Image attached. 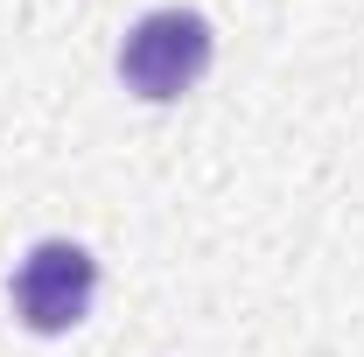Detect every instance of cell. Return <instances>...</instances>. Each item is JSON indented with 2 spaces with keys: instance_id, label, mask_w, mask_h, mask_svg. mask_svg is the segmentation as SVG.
<instances>
[{
  "instance_id": "obj_2",
  "label": "cell",
  "mask_w": 364,
  "mask_h": 357,
  "mask_svg": "<svg viewBox=\"0 0 364 357\" xmlns=\"http://www.w3.org/2000/svg\"><path fill=\"white\" fill-rule=\"evenodd\" d=\"M91 294H98V260H91L77 238H43L28 245V260L14 267V322L36 329V336H63L91 315Z\"/></svg>"
},
{
  "instance_id": "obj_1",
  "label": "cell",
  "mask_w": 364,
  "mask_h": 357,
  "mask_svg": "<svg viewBox=\"0 0 364 357\" xmlns=\"http://www.w3.org/2000/svg\"><path fill=\"white\" fill-rule=\"evenodd\" d=\"M210 56H218V36H210V21L196 7H154L119 43V78H127V91L168 105L210 70Z\"/></svg>"
}]
</instances>
